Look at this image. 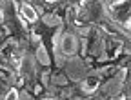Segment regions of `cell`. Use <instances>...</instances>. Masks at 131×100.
I'll return each instance as SVG.
<instances>
[{
    "label": "cell",
    "instance_id": "7a4b0ae2",
    "mask_svg": "<svg viewBox=\"0 0 131 100\" xmlns=\"http://www.w3.org/2000/svg\"><path fill=\"white\" fill-rule=\"evenodd\" d=\"M20 13H22V16L27 20V22H37V18H38V15H37V11L33 9L29 4H22V7H20Z\"/></svg>",
    "mask_w": 131,
    "mask_h": 100
},
{
    "label": "cell",
    "instance_id": "277c9868",
    "mask_svg": "<svg viewBox=\"0 0 131 100\" xmlns=\"http://www.w3.org/2000/svg\"><path fill=\"white\" fill-rule=\"evenodd\" d=\"M96 86H98V80H96V78H88V80L84 82V91L93 93V91L96 89Z\"/></svg>",
    "mask_w": 131,
    "mask_h": 100
},
{
    "label": "cell",
    "instance_id": "8992f818",
    "mask_svg": "<svg viewBox=\"0 0 131 100\" xmlns=\"http://www.w3.org/2000/svg\"><path fill=\"white\" fill-rule=\"evenodd\" d=\"M46 2H57V0H46Z\"/></svg>",
    "mask_w": 131,
    "mask_h": 100
},
{
    "label": "cell",
    "instance_id": "6da1fadb",
    "mask_svg": "<svg viewBox=\"0 0 131 100\" xmlns=\"http://www.w3.org/2000/svg\"><path fill=\"white\" fill-rule=\"evenodd\" d=\"M62 51L66 55H75L77 53V38L73 35H64V38H62Z\"/></svg>",
    "mask_w": 131,
    "mask_h": 100
},
{
    "label": "cell",
    "instance_id": "5b68a950",
    "mask_svg": "<svg viewBox=\"0 0 131 100\" xmlns=\"http://www.w3.org/2000/svg\"><path fill=\"white\" fill-rule=\"evenodd\" d=\"M6 98L7 100H13V98H18V91H16V87H13L7 95H6Z\"/></svg>",
    "mask_w": 131,
    "mask_h": 100
},
{
    "label": "cell",
    "instance_id": "3957f363",
    "mask_svg": "<svg viewBox=\"0 0 131 100\" xmlns=\"http://www.w3.org/2000/svg\"><path fill=\"white\" fill-rule=\"evenodd\" d=\"M37 58H38V62L40 64H49V58H47V53H46V47L44 46H40L38 49H37Z\"/></svg>",
    "mask_w": 131,
    "mask_h": 100
}]
</instances>
